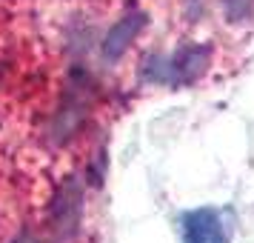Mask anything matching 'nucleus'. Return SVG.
<instances>
[{
    "label": "nucleus",
    "mask_w": 254,
    "mask_h": 243,
    "mask_svg": "<svg viewBox=\"0 0 254 243\" xmlns=\"http://www.w3.org/2000/svg\"><path fill=\"white\" fill-rule=\"evenodd\" d=\"M140 29H143V14H126L123 20H117V23L109 29V35H106V40H103L106 60L120 58V55L128 49V43L137 37Z\"/></svg>",
    "instance_id": "7ed1b4c3"
},
{
    "label": "nucleus",
    "mask_w": 254,
    "mask_h": 243,
    "mask_svg": "<svg viewBox=\"0 0 254 243\" xmlns=\"http://www.w3.org/2000/svg\"><path fill=\"white\" fill-rule=\"evenodd\" d=\"M183 243H229L217 209H191L183 215Z\"/></svg>",
    "instance_id": "f257e3e1"
},
{
    "label": "nucleus",
    "mask_w": 254,
    "mask_h": 243,
    "mask_svg": "<svg viewBox=\"0 0 254 243\" xmlns=\"http://www.w3.org/2000/svg\"><path fill=\"white\" fill-rule=\"evenodd\" d=\"M206 60H208L206 46H186V49H180L169 63H163L166 69L157 75V81L191 83V81H197V78L206 72Z\"/></svg>",
    "instance_id": "f03ea898"
},
{
    "label": "nucleus",
    "mask_w": 254,
    "mask_h": 243,
    "mask_svg": "<svg viewBox=\"0 0 254 243\" xmlns=\"http://www.w3.org/2000/svg\"><path fill=\"white\" fill-rule=\"evenodd\" d=\"M252 3L254 0H223V6H226V17L234 20V23H243V20L252 14Z\"/></svg>",
    "instance_id": "20e7f679"
}]
</instances>
